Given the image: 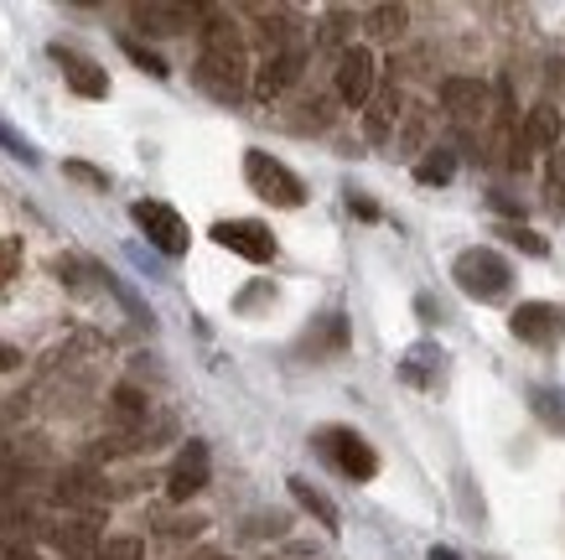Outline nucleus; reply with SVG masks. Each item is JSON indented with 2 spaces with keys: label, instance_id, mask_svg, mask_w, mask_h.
Instances as JSON below:
<instances>
[{
  "label": "nucleus",
  "instance_id": "11",
  "mask_svg": "<svg viewBox=\"0 0 565 560\" xmlns=\"http://www.w3.org/2000/svg\"><path fill=\"white\" fill-rule=\"evenodd\" d=\"M52 57L63 63V78H68L73 94H84V99H104L109 94V78H104V68L94 57H84V52H73V47H52Z\"/></svg>",
  "mask_w": 565,
  "mask_h": 560
},
{
  "label": "nucleus",
  "instance_id": "19",
  "mask_svg": "<svg viewBox=\"0 0 565 560\" xmlns=\"http://www.w3.org/2000/svg\"><path fill=\"white\" fill-rule=\"evenodd\" d=\"M57 498L63 504H94V498H104V483H99V473L94 467H73V473H63V483H57Z\"/></svg>",
  "mask_w": 565,
  "mask_h": 560
},
{
  "label": "nucleus",
  "instance_id": "12",
  "mask_svg": "<svg viewBox=\"0 0 565 560\" xmlns=\"http://www.w3.org/2000/svg\"><path fill=\"white\" fill-rule=\"evenodd\" d=\"M301 63H307V52H301V47L270 52V57L259 63V73H255V94H259V99H275L280 88H291L296 78H301Z\"/></svg>",
  "mask_w": 565,
  "mask_h": 560
},
{
  "label": "nucleus",
  "instance_id": "38",
  "mask_svg": "<svg viewBox=\"0 0 565 560\" xmlns=\"http://www.w3.org/2000/svg\"><path fill=\"white\" fill-rule=\"evenodd\" d=\"M203 560H228V556H203Z\"/></svg>",
  "mask_w": 565,
  "mask_h": 560
},
{
  "label": "nucleus",
  "instance_id": "33",
  "mask_svg": "<svg viewBox=\"0 0 565 560\" xmlns=\"http://www.w3.org/2000/svg\"><path fill=\"white\" fill-rule=\"evenodd\" d=\"M0 560H36V550H26V545H6V550H0Z\"/></svg>",
  "mask_w": 565,
  "mask_h": 560
},
{
  "label": "nucleus",
  "instance_id": "14",
  "mask_svg": "<svg viewBox=\"0 0 565 560\" xmlns=\"http://www.w3.org/2000/svg\"><path fill=\"white\" fill-rule=\"evenodd\" d=\"M130 17H136L140 32H151V36H177V32H188V27L203 17V11H198V6H136Z\"/></svg>",
  "mask_w": 565,
  "mask_h": 560
},
{
  "label": "nucleus",
  "instance_id": "1",
  "mask_svg": "<svg viewBox=\"0 0 565 560\" xmlns=\"http://www.w3.org/2000/svg\"><path fill=\"white\" fill-rule=\"evenodd\" d=\"M198 84L223 104L244 99V88H249V57H244V42L234 32V21H223V17L207 21V42H203V57H198Z\"/></svg>",
  "mask_w": 565,
  "mask_h": 560
},
{
  "label": "nucleus",
  "instance_id": "5",
  "mask_svg": "<svg viewBox=\"0 0 565 560\" xmlns=\"http://www.w3.org/2000/svg\"><path fill=\"white\" fill-rule=\"evenodd\" d=\"M130 219L140 223V234L151 239L156 250H161V255H188V219H182V213H177L172 203H156V198H140L136 208H130Z\"/></svg>",
  "mask_w": 565,
  "mask_h": 560
},
{
  "label": "nucleus",
  "instance_id": "22",
  "mask_svg": "<svg viewBox=\"0 0 565 560\" xmlns=\"http://www.w3.org/2000/svg\"><path fill=\"white\" fill-rule=\"evenodd\" d=\"M94 560H146V540H136V535H115V540H104L99 550H94Z\"/></svg>",
  "mask_w": 565,
  "mask_h": 560
},
{
  "label": "nucleus",
  "instance_id": "3",
  "mask_svg": "<svg viewBox=\"0 0 565 560\" xmlns=\"http://www.w3.org/2000/svg\"><path fill=\"white\" fill-rule=\"evenodd\" d=\"M244 177H249V187H255L270 208H301V203H307V187H301V177H296L286 161H275L270 151H249V156H244Z\"/></svg>",
  "mask_w": 565,
  "mask_h": 560
},
{
  "label": "nucleus",
  "instance_id": "30",
  "mask_svg": "<svg viewBox=\"0 0 565 560\" xmlns=\"http://www.w3.org/2000/svg\"><path fill=\"white\" fill-rule=\"evenodd\" d=\"M0 146H6V151H11V156H17V161H26V167H32V161H36L32 140H26V136H17V130H11L6 119H0Z\"/></svg>",
  "mask_w": 565,
  "mask_h": 560
},
{
  "label": "nucleus",
  "instance_id": "31",
  "mask_svg": "<svg viewBox=\"0 0 565 560\" xmlns=\"http://www.w3.org/2000/svg\"><path fill=\"white\" fill-rule=\"evenodd\" d=\"M63 171H68L73 182H84V187H109V171H99V167H88V161H63Z\"/></svg>",
  "mask_w": 565,
  "mask_h": 560
},
{
  "label": "nucleus",
  "instance_id": "4",
  "mask_svg": "<svg viewBox=\"0 0 565 560\" xmlns=\"http://www.w3.org/2000/svg\"><path fill=\"white\" fill-rule=\"evenodd\" d=\"M317 452H322L343 477H353V483H369V477L379 473L374 446L363 442L359 431H348V425H327V431H317Z\"/></svg>",
  "mask_w": 565,
  "mask_h": 560
},
{
  "label": "nucleus",
  "instance_id": "21",
  "mask_svg": "<svg viewBox=\"0 0 565 560\" xmlns=\"http://www.w3.org/2000/svg\"><path fill=\"white\" fill-rule=\"evenodd\" d=\"M405 21H411L405 6H374V11H369V32L374 36H399L405 32Z\"/></svg>",
  "mask_w": 565,
  "mask_h": 560
},
{
  "label": "nucleus",
  "instance_id": "18",
  "mask_svg": "<svg viewBox=\"0 0 565 560\" xmlns=\"http://www.w3.org/2000/svg\"><path fill=\"white\" fill-rule=\"evenodd\" d=\"M441 348H430V342H415L411 353H405V379H411V384H426V390H436V379H441Z\"/></svg>",
  "mask_w": 565,
  "mask_h": 560
},
{
  "label": "nucleus",
  "instance_id": "27",
  "mask_svg": "<svg viewBox=\"0 0 565 560\" xmlns=\"http://www.w3.org/2000/svg\"><path fill=\"white\" fill-rule=\"evenodd\" d=\"M545 192H550V203L565 213V156L561 151L545 161Z\"/></svg>",
  "mask_w": 565,
  "mask_h": 560
},
{
  "label": "nucleus",
  "instance_id": "24",
  "mask_svg": "<svg viewBox=\"0 0 565 560\" xmlns=\"http://www.w3.org/2000/svg\"><path fill=\"white\" fill-rule=\"evenodd\" d=\"M348 36H353V11H327V27H322V47H343Z\"/></svg>",
  "mask_w": 565,
  "mask_h": 560
},
{
  "label": "nucleus",
  "instance_id": "17",
  "mask_svg": "<svg viewBox=\"0 0 565 560\" xmlns=\"http://www.w3.org/2000/svg\"><path fill=\"white\" fill-rule=\"evenodd\" d=\"M374 109H369V115H363V130H369V140H390V130H394V115H399V88L394 84H384L374 94Z\"/></svg>",
  "mask_w": 565,
  "mask_h": 560
},
{
  "label": "nucleus",
  "instance_id": "8",
  "mask_svg": "<svg viewBox=\"0 0 565 560\" xmlns=\"http://www.w3.org/2000/svg\"><path fill=\"white\" fill-rule=\"evenodd\" d=\"M374 52L369 47H343L338 52V99L348 104V109H363V104L374 99Z\"/></svg>",
  "mask_w": 565,
  "mask_h": 560
},
{
  "label": "nucleus",
  "instance_id": "32",
  "mask_svg": "<svg viewBox=\"0 0 565 560\" xmlns=\"http://www.w3.org/2000/svg\"><path fill=\"white\" fill-rule=\"evenodd\" d=\"M420 140H426V115L415 109V115H411V125H405V151H415Z\"/></svg>",
  "mask_w": 565,
  "mask_h": 560
},
{
  "label": "nucleus",
  "instance_id": "36",
  "mask_svg": "<svg viewBox=\"0 0 565 560\" xmlns=\"http://www.w3.org/2000/svg\"><path fill=\"white\" fill-rule=\"evenodd\" d=\"M353 213H359V219H379V208L369 203V198H353Z\"/></svg>",
  "mask_w": 565,
  "mask_h": 560
},
{
  "label": "nucleus",
  "instance_id": "7",
  "mask_svg": "<svg viewBox=\"0 0 565 560\" xmlns=\"http://www.w3.org/2000/svg\"><path fill=\"white\" fill-rule=\"evenodd\" d=\"M213 244H223V250H234V255H244V260H255V265H270L275 260V234L259 219L213 223Z\"/></svg>",
  "mask_w": 565,
  "mask_h": 560
},
{
  "label": "nucleus",
  "instance_id": "34",
  "mask_svg": "<svg viewBox=\"0 0 565 560\" xmlns=\"http://www.w3.org/2000/svg\"><path fill=\"white\" fill-rule=\"evenodd\" d=\"M17 363H21V353L11 348V342H0V373H6V369H17Z\"/></svg>",
  "mask_w": 565,
  "mask_h": 560
},
{
  "label": "nucleus",
  "instance_id": "37",
  "mask_svg": "<svg viewBox=\"0 0 565 560\" xmlns=\"http://www.w3.org/2000/svg\"><path fill=\"white\" fill-rule=\"evenodd\" d=\"M430 560H462V556H457L451 545H430Z\"/></svg>",
  "mask_w": 565,
  "mask_h": 560
},
{
  "label": "nucleus",
  "instance_id": "10",
  "mask_svg": "<svg viewBox=\"0 0 565 560\" xmlns=\"http://www.w3.org/2000/svg\"><path fill=\"white\" fill-rule=\"evenodd\" d=\"M441 104L451 109V119H462V125H478V119L493 109L488 84H478V78H446V84H441Z\"/></svg>",
  "mask_w": 565,
  "mask_h": 560
},
{
  "label": "nucleus",
  "instance_id": "15",
  "mask_svg": "<svg viewBox=\"0 0 565 560\" xmlns=\"http://www.w3.org/2000/svg\"><path fill=\"white\" fill-rule=\"evenodd\" d=\"M519 146H524V156H530V151H550V156H555V146H561V109L534 104L530 119H524V136H519Z\"/></svg>",
  "mask_w": 565,
  "mask_h": 560
},
{
  "label": "nucleus",
  "instance_id": "23",
  "mask_svg": "<svg viewBox=\"0 0 565 560\" xmlns=\"http://www.w3.org/2000/svg\"><path fill=\"white\" fill-rule=\"evenodd\" d=\"M451 171H457V161H451V151H430L426 161H415V182H451Z\"/></svg>",
  "mask_w": 565,
  "mask_h": 560
},
{
  "label": "nucleus",
  "instance_id": "16",
  "mask_svg": "<svg viewBox=\"0 0 565 560\" xmlns=\"http://www.w3.org/2000/svg\"><path fill=\"white\" fill-rule=\"evenodd\" d=\"M291 498L311 514V519H317V525L327 529V535H338V504H332L322 488H311L307 477H291Z\"/></svg>",
  "mask_w": 565,
  "mask_h": 560
},
{
  "label": "nucleus",
  "instance_id": "29",
  "mask_svg": "<svg viewBox=\"0 0 565 560\" xmlns=\"http://www.w3.org/2000/svg\"><path fill=\"white\" fill-rule=\"evenodd\" d=\"M21 271V239H0V286H11Z\"/></svg>",
  "mask_w": 565,
  "mask_h": 560
},
{
  "label": "nucleus",
  "instance_id": "26",
  "mask_svg": "<svg viewBox=\"0 0 565 560\" xmlns=\"http://www.w3.org/2000/svg\"><path fill=\"white\" fill-rule=\"evenodd\" d=\"M503 239H509V244H519V250H524V255H534V260L550 255V244L534 234V229H524V223H509V229H503Z\"/></svg>",
  "mask_w": 565,
  "mask_h": 560
},
{
  "label": "nucleus",
  "instance_id": "35",
  "mask_svg": "<svg viewBox=\"0 0 565 560\" xmlns=\"http://www.w3.org/2000/svg\"><path fill=\"white\" fill-rule=\"evenodd\" d=\"M415 311H420L426 323H441V306H430V296H420V302H415Z\"/></svg>",
  "mask_w": 565,
  "mask_h": 560
},
{
  "label": "nucleus",
  "instance_id": "20",
  "mask_svg": "<svg viewBox=\"0 0 565 560\" xmlns=\"http://www.w3.org/2000/svg\"><path fill=\"white\" fill-rule=\"evenodd\" d=\"M530 410L540 415V425H550V431L565 436V390H550V384L530 390Z\"/></svg>",
  "mask_w": 565,
  "mask_h": 560
},
{
  "label": "nucleus",
  "instance_id": "6",
  "mask_svg": "<svg viewBox=\"0 0 565 560\" xmlns=\"http://www.w3.org/2000/svg\"><path fill=\"white\" fill-rule=\"evenodd\" d=\"M519 342H530V348H561L565 338V311L555 302H519L514 317H509Z\"/></svg>",
  "mask_w": 565,
  "mask_h": 560
},
{
  "label": "nucleus",
  "instance_id": "2",
  "mask_svg": "<svg viewBox=\"0 0 565 560\" xmlns=\"http://www.w3.org/2000/svg\"><path fill=\"white\" fill-rule=\"evenodd\" d=\"M451 281H457L472 302H498V296L509 290V281H514V265L498 255V250L478 244V250H462V255L451 260Z\"/></svg>",
  "mask_w": 565,
  "mask_h": 560
},
{
  "label": "nucleus",
  "instance_id": "9",
  "mask_svg": "<svg viewBox=\"0 0 565 560\" xmlns=\"http://www.w3.org/2000/svg\"><path fill=\"white\" fill-rule=\"evenodd\" d=\"M203 488H207V442H188L172 457L167 493H172V504H188V498H198Z\"/></svg>",
  "mask_w": 565,
  "mask_h": 560
},
{
  "label": "nucleus",
  "instance_id": "28",
  "mask_svg": "<svg viewBox=\"0 0 565 560\" xmlns=\"http://www.w3.org/2000/svg\"><path fill=\"white\" fill-rule=\"evenodd\" d=\"M109 405H115V415H120V421H140V415H146V400H140V390H130V384H120Z\"/></svg>",
  "mask_w": 565,
  "mask_h": 560
},
{
  "label": "nucleus",
  "instance_id": "13",
  "mask_svg": "<svg viewBox=\"0 0 565 560\" xmlns=\"http://www.w3.org/2000/svg\"><path fill=\"white\" fill-rule=\"evenodd\" d=\"M52 545H57L68 560H94V550L104 545L99 514H78V519H68V525H57L52 529Z\"/></svg>",
  "mask_w": 565,
  "mask_h": 560
},
{
  "label": "nucleus",
  "instance_id": "25",
  "mask_svg": "<svg viewBox=\"0 0 565 560\" xmlns=\"http://www.w3.org/2000/svg\"><path fill=\"white\" fill-rule=\"evenodd\" d=\"M120 47H125V57H130V63H140V68L151 73V78H167V73H172L167 63H161V57H156L151 47H140L136 36H120Z\"/></svg>",
  "mask_w": 565,
  "mask_h": 560
}]
</instances>
